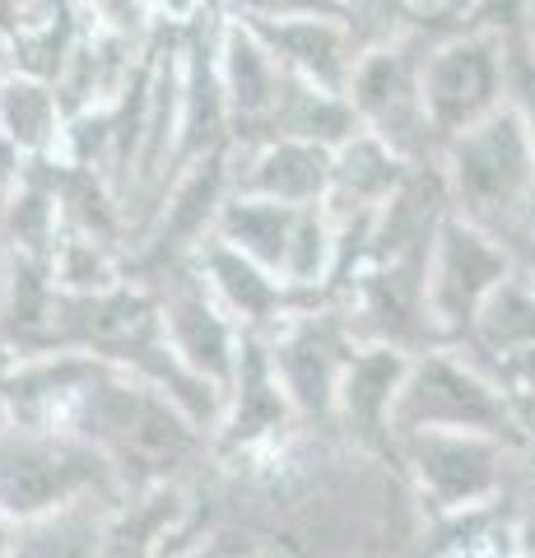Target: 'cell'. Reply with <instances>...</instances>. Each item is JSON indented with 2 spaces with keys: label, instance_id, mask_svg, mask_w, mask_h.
<instances>
[{
  "label": "cell",
  "instance_id": "obj_1",
  "mask_svg": "<svg viewBox=\"0 0 535 558\" xmlns=\"http://www.w3.org/2000/svg\"><path fill=\"white\" fill-rule=\"evenodd\" d=\"M65 428L108 461L122 498L154 484H172L182 465L200 461L215 447V438L196 418H186L172 400L112 363L94 368Z\"/></svg>",
  "mask_w": 535,
  "mask_h": 558
},
{
  "label": "cell",
  "instance_id": "obj_2",
  "mask_svg": "<svg viewBox=\"0 0 535 558\" xmlns=\"http://www.w3.org/2000/svg\"><path fill=\"white\" fill-rule=\"evenodd\" d=\"M438 168L457 215L503 242L535 209V145L508 108L447 140Z\"/></svg>",
  "mask_w": 535,
  "mask_h": 558
},
{
  "label": "cell",
  "instance_id": "obj_3",
  "mask_svg": "<svg viewBox=\"0 0 535 558\" xmlns=\"http://www.w3.org/2000/svg\"><path fill=\"white\" fill-rule=\"evenodd\" d=\"M405 433H479L526 451L516 400L457 344H434L410 359L396 400V438Z\"/></svg>",
  "mask_w": 535,
  "mask_h": 558
},
{
  "label": "cell",
  "instance_id": "obj_4",
  "mask_svg": "<svg viewBox=\"0 0 535 558\" xmlns=\"http://www.w3.org/2000/svg\"><path fill=\"white\" fill-rule=\"evenodd\" d=\"M391 461L438 517H471L494 502H508L516 475L526 470V451L479 433H405L391 447Z\"/></svg>",
  "mask_w": 535,
  "mask_h": 558
},
{
  "label": "cell",
  "instance_id": "obj_5",
  "mask_svg": "<svg viewBox=\"0 0 535 558\" xmlns=\"http://www.w3.org/2000/svg\"><path fill=\"white\" fill-rule=\"evenodd\" d=\"M122 498L108 461L71 428H0V512L33 521L80 498Z\"/></svg>",
  "mask_w": 535,
  "mask_h": 558
},
{
  "label": "cell",
  "instance_id": "obj_6",
  "mask_svg": "<svg viewBox=\"0 0 535 558\" xmlns=\"http://www.w3.org/2000/svg\"><path fill=\"white\" fill-rule=\"evenodd\" d=\"M438 28L442 24L428 20L420 33H410L401 43L364 51L350 75V89H344L358 126L382 140L391 154H401L405 163L442 159V140L424 108V57Z\"/></svg>",
  "mask_w": 535,
  "mask_h": 558
},
{
  "label": "cell",
  "instance_id": "obj_7",
  "mask_svg": "<svg viewBox=\"0 0 535 558\" xmlns=\"http://www.w3.org/2000/svg\"><path fill=\"white\" fill-rule=\"evenodd\" d=\"M358 344L364 340L354 336L344 303H313L266 336L270 368L280 377L299 424L336 428V391Z\"/></svg>",
  "mask_w": 535,
  "mask_h": 558
},
{
  "label": "cell",
  "instance_id": "obj_8",
  "mask_svg": "<svg viewBox=\"0 0 535 558\" xmlns=\"http://www.w3.org/2000/svg\"><path fill=\"white\" fill-rule=\"evenodd\" d=\"M503 80H508V57L494 33L465 24L457 28L442 24L434 33L424 57V108L442 145L503 108Z\"/></svg>",
  "mask_w": 535,
  "mask_h": 558
},
{
  "label": "cell",
  "instance_id": "obj_9",
  "mask_svg": "<svg viewBox=\"0 0 535 558\" xmlns=\"http://www.w3.org/2000/svg\"><path fill=\"white\" fill-rule=\"evenodd\" d=\"M512 279V256L503 238L461 219L457 209L438 229V242L428 252V307H434L438 344H461L498 289Z\"/></svg>",
  "mask_w": 535,
  "mask_h": 558
},
{
  "label": "cell",
  "instance_id": "obj_10",
  "mask_svg": "<svg viewBox=\"0 0 535 558\" xmlns=\"http://www.w3.org/2000/svg\"><path fill=\"white\" fill-rule=\"evenodd\" d=\"M159 289V317H163V340L178 354L186 368L200 373L205 381L229 396L238 359H243V340L247 330L238 326L223 303L210 293V284L200 279L196 260H182V266H168L149 279Z\"/></svg>",
  "mask_w": 535,
  "mask_h": 558
},
{
  "label": "cell",
  "instance_id": "obj_11",
  "mask_svg": "<svg viewBox=\"0 0 535 558\" xmlns=\"http://www.w3.org/2000/svg\"><path fill=\"white\" fill-rule=\"evenodd\" d=\"M344 312L364 344H391L424 354L438 344L434 307H428V256L368 260L344 293Z\"/></svg>",
  "mask_w": 535,
  "mask_h": 558
},
{
  "label": "cell",
  "instance_id": "obj_12",
  "mask_svg": "<svg viewBox=\"0 0 535 558\" xmlns=\"http://www.w3.org/2000/svg\"><path fill=\"white\" fill-rule=\"evenodd\" d=\"M471 354L516 405L535 396V289L522 279H508L494 299L479 307L475 326L457 344Z\"/></svg>",
  "mask_w": 535,
  "mask_h": 558
},
{
  "label": "cell",
  "instance_id": "obj_13",
  "mask_svg": "<svg viewBox=\"0 0 535 558\" xmlns=\"http://www.w3.org/2000/svg\"><path fill=\"white\" fill-rule=\"evenodd\" d=\"M182 57V126H178V172L205 154L233 149L229 102L219 84V20H186L178 28Z\"/></svg>",
  "mask_w": 535,
  "mask_h": 558
},
{
  "label": "cell",
  "instance_id": "obj_14",
  "mask_svg": "<svg viewBox=\"0 0 535 558\" xmlns=\"http://www.w3.org/2000/svg\"><path fill=\"white\" fill-rule=\"evenodd\" d=\"M289 70L275 61V51L256 38V28L238 14L219 20V84L223 102H229V126H233V149L256 145L284 94Z\"/></svg>",
  "mask_w": 535,
  "mask_h": 558
},
{
  "label": "cell",
  "instance_id": "obj_15",
  "mask_svg": "<svg viewBox=\"0 0 535 558\" xmlns=\"http://www.w3.org/2000/svg\"><path fill=\"white\" fill-rule=\"evenodd\" d=\"M405 349L391 344H358L350 368L336 391V428L364 451L391 457L396 447V400H401L405 373H410Z\"/></svg>",
  "mask_w": 535,
  "mask_h": 558
},
{
  "label": "cell",
  "instance_id": "obj_16",
  "mask_svg": "<svg viewBox=\"0 0 535 558\" xmlns=\"http://www.w3.org/2000/svg\"><path fill=\"white\" fill-rule=\"evenodd\" d=\"M192 260H196L200 279L210 284V293L223 303V312H229L247 336L266 340L275 326H284L293 317V312L313 307L307 299H299V293H293L275 270L256 266V260H247L243 252H233V247H223V242H215V238L205 242Z\"/></svg>",
  "mask_w": 535,
  "mask_h": 558
},
{
  "label": "cell",
  "instance_id": "obj_17",
  "mask_svg": "<svg viewBox=\"0 0 535 558\" xmlns=\"http://www.w3.org/2000/svg\"><path fill=\"white\" fill-rule=\"evenodd\" d=\"M293 424H299V418H293L289 396L270 368L266 340L247 336L243 359H238V373H233V387L223 396V418L215 428V447L219 451H256V447L275 442Z\"/></svg>",
  "mask_w": 535,
  "mask_h": 558
},
{
  "label": "cell",
  "instance_id": "obj_18",
  "mask_svg": "<svg viewBox=\"0 0 535 558\" xmlns=\"http://www.w3.org/2000/svg\"><path fill=\"white\" fill-rule=\"evenodd\" d=\"M331 186V149L307 140H262L233 149V191L262 201H280L293 209L326 205Z\"/></svg>",
  "mask_w": 535,
  "mask_h": 558
},
{
  "label": "cell",
  "instance_id": "obj_19",
  "mask_svg": "<svg viewBox=\"0 0 535 558\" xmlns=\"http://www.w3.org/2000/svg\"><path fill=\"white\" fill-rule=\"evenodd\" d=\"M238 20H243V14H238ZM247 24L256 28V38L275 51V61H280L289 75L317 84V89H331V94L350 89L358 47L336 14H293V20H247Z\"/></svg>",
  "mask_w": 535,
  "mask_h": 558
},
{
  "label": "cell",
  "instance_id": "obj_20",
  "mask_svg": "<svg viewBox=\"0 0 535 558\" xmlns=\"http://www.w3.org/2000/svg\"><path fill=\"white\" fill-rule=\"evenodd\" d=\"M410 168L414 163H405L401 154H391L382 140L358 126L344 145L331 149V186H326V209H331V219L336 223L373 219L377 209L396 196V186L405 182Z\"/></svg>",
  "mask_w": 535,
  "mask_h": 558
},
{
  "label": "cell",
  "instance_id": "obj_21",
  "mask_svg": "<svg viewBox=\"0 0 535 558\" xmlns=\"http://www.w3.org/2000/svg\"><path fill=\"white\" fill-rule=\"evenodd\" d=\"M122 498H80L65 508L20 521L14 558H112V512Z\"/></svg>",
  "mask_w": 535,
  "mask_h": 558
},
{
  "label": "cell",
  "instance_id": "obj_22",
  "mask_svg": "<svg viewBox=\"0 0 535 558\" xmlns=\"http://www.w3.org/2000/svg\"><path fill=\"white\" fill-rule=\"evenodd\" d=\"M65 126H71V112L51 80L24 75V70L0 80V135L20 145L33 163L57 159L65 145Z\"/></svg>",
  "mask_w": 535,
  "mask_h": 558
},
{
  "label": "cell",
  "instance_id": "obj_23",
  "mask_svg": "<svg viewBox=\"0 0 535 558\" xmlns=\"http://www.w3.org/2000/svg\"><path fill=\"white\" fill-rule=\"evenodd\" d=\"M293 219H299V209H293V205L233 191L229 205L219 209L215 242H223V247L243 252L247 260H256V266H266V270L280 275L284 256H289V238H293Z\"/></svg>",
  "mask_w": 535,
  "mask_h": 558
},
{
  "label": "cell",
  "instance_id": "obj_24",
  "mask_svg": "<svg viewBox=\"0 0 535 558\" xmlns=\"http://www.w3.org/2000/svg\"><path fill=\"white\" fill-rule=\"evenodd\" d=\"M61 233H65V219H61V196H57V163L42 159V163H33L20 196L0 209V242L20 256L51 260Z\"/></svg>",
  "mask_w": 535,
  "mask_h": 558
},
{
  "label": "cell",
  "instance_id": "obj_25",
  "mask_svg": "<svg viewBox=\"0 0 535 558\" xmlns=\"http://www.w3.org/2000/svg\"><path fill=\"white\" fill-rule=\"evenodd\" d=\"M336 20L350 28L358 57H364V51L391 47L410 33H420L428 14L420 10V0H336Z\"/></svg>",
  "mask_w": 535,
  "mask_h": 558
},
{
  "label": "cell",
  "instance_id": "obj_26",
  "mask_svg": "<svg viewBox=\"0 0 535 558\" xmlns=\"http://www.w3.org/2000/svg\"><path fill=\"white\" fill-rule=\"evenodd\" d=\"M526 14H531V0H475L461 24L479 28V33H494L498 43H512V38L526 33Z\"/></svg>",
  "mask_w": 535,
  "mask_h": 558
},
{
  "label": "cell",
  "instance_id": "obj_27",
  "mask_svg": "<svg viewBox=\"0 0 535 558\" xmlns=\"http://www.w3.org/2000/svg\"><path fill=\"white\" fill-rule=\"evenodd\" d=\"M508 502H512V517H508L512 549H516V558H535V457L526 461L522 475H516Z\"/></svg>",
  "mask_w": 535,
  "mask_h": 558
},
{
  "label": "cell",
  "instance_id": "obj_28",
  "mask_svg": "<svg viewBox=\"0 0 535 558\" xmlns=\"http://www.w3.org/2000/svg\"><path fill=\"white\" fill-rule=\"evenodd\" d=\"M28 172H33V159L20 145H10V140L0 135V209L20 196V186L28 182Z\"/></svg>",
  "mask_w": 535,
  "mask_h": 558
},
{
  "label": "cell",
  "instance_id": "obj_29",
  "mask_svg": "<svg viewBox=\"0 0 535 558\" xmlns=\"http://www.w3.org/2000/svg\"><path fill=\"white\" fill-rule=\"evenodd\" d=\"M503 247H508V256H512V275L522 279V284L535 289V209L526 215L522 229H516V233L503 242Z\"/></svg>",
  "mask_w": 535,
  "mask_h": 558
},
{
  "label": "cell",
  "instance_id": "obj_30",
  "mask_svg": "<svg viewBox=\"0 0 535 558\" xmlns=\"http://www.w3.org/2000/svg\"><path fill=\"white\" fill-rule=\"evenodd\" d=\"M14 549H20V521L0 512V558H14Z\"/></svg>",
  "mask_w": 535,
  "mask_h": 558
},
{
  "label": "cell",
  "instance_id": "obj_31",
  "mask_svg": "<svg viewBox=\"0 0 535 558\" xmlns=\"http://www.w3.org/2000/svg\"><path fill=\"white\" fill-rule=\"evenodd\" d=\"M471 5L475 0H442V14H438V24H447V28H457L465 14H471Z\"/></svg>",
  "mask_w": 535,
  "mask_h": 558
},
{
  "label": "cell",
  "instance_id": "obj_32",
  "mask_svg": "<svg viewBox=\"0 0 535 558\" xmlns=\"http://www.w3.org/2000/svg\"><path fill=\"white\" fill-rule=\"evenodd\" d=\"M522 438H526V457H535V396L531 400H522Z\"/></svg>",
  "mask_w": 535,
  "mask_h": 558
},
{
  "label": "cell",
  "instance_id": "obj_33",
  "mask_svg": "<svg viewBox=\"0 0 535 558\" xmlns=\"http://www.w3.org/2000/svg\"><path fill=\"white\" fill-rule=\"evenodd\" d=\"M10 266H14V256L5 242H0V312H5V299H10Z\"/></svg>",
  "mask_w": 535,
  "mask_h": 558
},
{
  "label": "cell",
  "instance_id": "obj_34",
  "mask_svg": "<svg viewBox=\"0 0 535 558\" xmlns=\"http://www.w3.org/2000/svg\"><path fill=\"white\" fill-rule=\"evenodd\" d=\"M5 75H14V38L0 28V80H5Z\"/></svg>",
  "mask_w": 535,
  "mask_h": 558
},
{
  "label": "cell",
  "instance_id": "obj_35",
  "mask_svg": "<svg viewBox=\"0 0 535 558\" xmlns=\"http://www.w3.org/2000/svg\"><path fill=\"white\" fill-rule=\"evenodd\" d=\"M522 43H526V51L535 57V0H531V14H526V33H522Z\"/></svg>",
  "mask_w": 535,
  "mask_h": 558
},
{
  "label": "cell",
  "instance_id": "obj_36",
  "mask_svg": "<svg viewBox=\"0 0 535 558\" xmlns=\"http://www.w3.org/2000/svg\"><path fill=\"white\" fill-rule=\"evenodd\" d=\"M420 10L428 14V20H434L438 24V14H442V0H420Z\"/></svg>",
  "mask_w": 535,
  "mask_h": 558
}]
</instances>
